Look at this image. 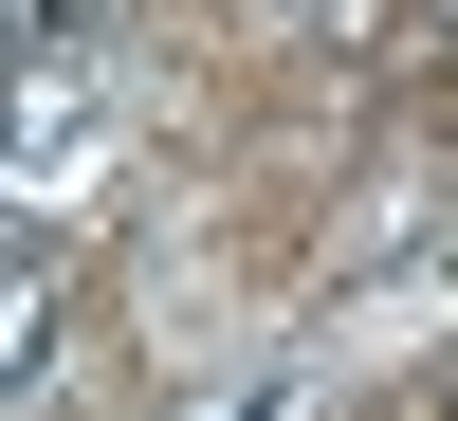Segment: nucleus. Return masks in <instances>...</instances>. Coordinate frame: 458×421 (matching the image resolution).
I'll list each match as a JSON object with an SVG mask.
<instances>
[{"mask_svg": "<svg viewBox=\"0 0 458 421\" xmlns=\"http://www.w3.org/2000/svg\"><path fill=\"white\" fill-rule=\"evenodd\" d=\"M92 129H110V55H92V19H37V37H0V183H55V165H92Z\"/></svg>", "mask_w": 458, "mask_h": 421, "instance_id": "nucleus-1", "label": "nucleus"}, {"mask_svg": "<svg viewBox=\"0 0 458 421\" xmlns=\"http://www.w3.org/2000/svg\"><path fill=\"white\" fill-rule=\"evenodd\" d=\"M422 37H440V55H458V0H422Z\"/></svg>", "mask_w": 458, "mask_h": 421, "instance_id": "nucleus-3", "label": "nucleus"}, {"mask_svg": "<svg viewBox=\"0 0 458 421\" xmlns=\"http://www.w3.org/2000/svg\"><path fill=\"white\" fill-rule=\"evenodd\" d=\"M293 19H312V0H293Z\"/></svg>", "mask_w": 458, "mask_h": 421, "instance_id": "nucleus-4", "label": "nucleus"}, {"mask_svg": "<svg viewBox=\"0 0 458 421\" xmlns=\"http://www.w3.org/2000/svg\"><path fill=\"white\" fill-rule=\"evenodd\" d=\"M55 349H73V257L0 220V403H19L37 366H55Z\"/></svg>", "mask_w": 458, "mask_h": 421, "instance_id": "nucleus-2", "label": "nucleus"}]
</instances>
